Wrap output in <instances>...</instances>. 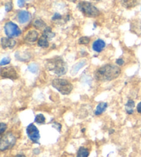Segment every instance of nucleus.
I'll list each match as a JSON object with an SVG mask.
<instances>
[{
	"label": "nucleus",
	"instance_id": "nucleus-1",
	"mask_svg": "<svg viewBox=\"0 0 141 157\" xmlns=\"http://www.w3.org/2000/svg\"><path fill=\"white\" fill-rule=\"evenodd\" d=\"M121 73V70L118 66L113 64H107L96 70L95 77L99 81H109L117 79Z\"/></svg>",
	"mask_w": 141,
	"mask_h": 157
},
{
	"label": "nucleus",
	"instance_id": "nucleus-2",
	"mask_svg": "<svg viewBox=\"0 0 141 157\" xmlns=\"http://www.w3.org/2000/svg\"><path fill=\"white\" fill-rule=\"evenodd\" d=\"M46 67L50 71H52L58 76H61L68 72V65L61 57H55L48 59L46 63Z\"/></svg>",
	"mask_w": 141,
	"mask_h": 157
},
{
	"label": "nucleus",
	"instance_id": "nucleus-3",
	"mask_svg": "<svg viewBox=\"0 0 141 157\" xmlns=\"http://www.w3.org/2000/svg\"><path fill=\"white\" fill-rule=\"evenodd\" d=\"M78 9L83 15L87 17H95L100 14V11L92 4L87 2H81L77 5Z\"/></svg>",
	"mask_w": 141,
	"mask_h": 157
},
{
	"label": "nucleus",
	"instance_id": "nucleus-4",
	"mask_svg": "<svg viewBox=\"0 0 141 157\" xmlns=\"http://www.w3.org/2000/svg\"><path fill=\"white\" fill-rule=\"evenodd\" d=\"M52 85L63 95L70 94L73 89V85L64 79H54L52 82Z\"/></svg>",
	"mask_w": 141,
	"mask_h": 157
},
{
	"label": "nucleus",
	"instance_id": "nucleus-5",
	"mask_svg": "<svg viewBox=\"0 0 141 157\" xmlns=\"http://www.w3.org/2000/svg\"><path fill=\"white\" fill-rule=\"evenodd\" d=\"M16 140L15 136L12 133L8 132L2 137L0 141V150L3 151L13 148L15 144Z\"/></svg>",
	"mask_w": 141,
	"mask_h": 157
},
{
	"label": "nucleus",
	"instance_id": "nucleus-6",
	"mask_svg": "<svg viewBox=\"0 0 141 157\" xmlns=\"http://www.w3.org/2000/svg\"><path fill=\"white\" fill-rule=\"evenodd\" d=\"M4 31L8 37H15L21 35V31L17 24L12 21H8L4 26Z\"/></svg>",
	"mask_w": 141,
	"mask_h": 157
},
{
	"label": "nucleus",
	"instance_id": "nucleus-7",
	"mask_svg": "<svg viewBox=\"0 0 141 157\" xmlns=\"http://www.w3.org/2000/svg\"><path fill=\"white\" fill-rule=\"evenodd\" d=\"M0 74L2 79H9L11 80H16L19 78V74L15 68L13 66H8L1 68Z\"/></svg>",
	"mask_w": 141,
	"mask_h": 157
},
{
	"label": "nucleus",
	"instance_id": "nucleus-8",
	"mask_svg": "<svg viewBox=\"0 0 141 157\" xmlns=\"http://www.w3.org/2000/svg\"><path fill=\"white\" fill-rule=\"evenodd\" d=\"M27 135L32 142L39 144L40 134L38 129L33 123H30L26 128Z\"/></svg>",
	"mask_w": 141,
	"mask_h": 157
},
{
	"label": "nucleus",
	"instance_id": "nucleus-9",
	"mask_svg": "<svg viewBox=\"0 0 141 157\" xmlns=\"http://www.w3.org/2000/svg\"><path fill=\"white\" fill-rule=\"evenodd\" d=\"M16 41L10 37H2L1 39V45L4 49L10 48L12 49L15 46Z\"/></svg>",
	"mask_w": 141,
	"mask_h": 157
},
{
	"label": "nucleus",
	"instance_id": "nucleus-10",
	"mask_svg": "<svg viewBox=\"0 0 141 157\" xmlns=\"http://www.w3.org/2000/svg\"><path fill=\"white\" fill-rule=\"evenodd\" d=\"M29 13L26 10H20L17 14V19L20 24H25L30 20Z\"/></svg>",
	"mask_w": 141,
	"mask_h": 157
},
{
	"label": "nucleus",
	"instance_id": "nucleus-11",
	"mask_svg": "<svg viewBox=\"0 0 141 157\" xmlns=\"http://www.w3.org/2000/svg\"><path fill=\"white\" fill-rule=\"evenodd\" d=\"M38 36L39 33L36 30H30L26 35V36H25V40L28 41V42H35V41L37 40Z\"/></svg>",
	"mask_w": 141,
	"mask_h": 157
},
{
	"label": "nucleus",
	"instance_id": "nucleus-12",
	"mask_svg": "<svg viewBox=\"0 0 141 157\" xmlns=\"http://www.w3.org/2000/svg\"><path fill=\"white\" fill-rule=\"evenodd\" d=\"M105 47H106V42L102 39L96 40L92 44V49L97 52H101Z\"/></svg>",
	"mask_w": 141,
	"mask_h": 157
},
{
	"label": "nucleus",
	"instance_id": "nucleus-13",
	"mask_svg": "<svg viewBox=\"0 0 141 157\" xmlns=\"http://www.w3.org/2000/svg\"><path fill=\"white\" fill-rule=\"evenodd\" d=\"M87 63V62L85 60H83V61H81V62H79L78 63H76V64H74L73 65L72 68L71 70V74L72 75H76V74H77V73L79 71V70L81 68H82L83 67H84V66L86 65Z\"/></svg>",
	"mask_w": 141,
	"mask_h": 157
},
{
	"label": "nucleus",
	"instance_id": "nucleus-14",
	"mask_svg": "<svg viewBox=\"0 0 141 157\" xmlns=\"http://www.w3.org/2000/svg\"><path fill=\"white\" fill-rule=\"evenodd\" d=\"M107 107V103H106V102H101V103L98 105L97 107H96V109L95 112V115L98 116L103 114V113L106 111Z\"/></svg>",
	"mask_w": 141,
	"mask_h": 157
},
{
	"label": "nucleus",
	"instance_id": "nucleus-15",
	"mask_svg": "<svg viewBox=\"0 0 141 157\" xmlns=\"http://www.w3.org/2000/svg\"><path fill=\"white\" fill-rule=\"evenodd\" d=\"M140 0H123V5L126 8H132L139 4Z\"/></svg>",
	"mask_w": 141,
	"mask_h": 157
},
{
	"label": "nucleus",
	"instance_id": "nucleus-16",
	"mask_svg": "<svg viewBox=\"0 0 141 157\" xmlns=\"http://www.w3.org/2000/svg\"><path fill=\"white\" fill-rule=\"evenodd\" d=\"M38 46L43 48H47L49 47V42L48 39H47L45 36L42 35L41 37L39 39L38 41Z\"/></svg>",
	"mask_w": 141,
	"mask_h": 157
},
{
	"label": "nucleus",
	"instance_id": "nucleus-17",
	"mask_svg": "<svg viewBox=\"0 0 141 157\" xmlns=\"http://www.w3.org/2000/svg\"><path fill=\"white\" fill-rule=\"evenodd\" d=\"M135 106V103L133 100L129 99L128 101L127 102L125 105V110L126 112L129 114H132L134 113V107Z\"/></svg>",
	"mask_w": 141,
	"mask_h": 157
},
{
	"label": "nucleus",
	"instance_id": "nucleus-18",
	"mask_svg": "<svg viewBox=\"0 0 141 157\" xmlns=\"http://www.w3.org/2000/svg\"><path fill=\"white\" fill-rule=\"evenodd\" d=\"M43 35L48 39H51L55 37V33L52 31V28L50 27L47 26L46 28L43 30Z\"/></svg>",
	"mask_w": 141,
	"mask_h": 157
},
{
	"label": "nucleus",
	"instance_id": "nucleus-19",
	"mask_svg": "<svg viewBox=\"0 0 141 157\" xmlns=\"http://www.w3.org/2000/svg\"><path fill=\"white\" fill-rule=\"evenodd\" d=\"M88 156H89V151L84 147H81L77 151L76 157H88Z\"/></svg>",
	"mask_w": 141,
	"mask_h": 157
},
{
	"label": "nucleus",
	"instance_id": "nucleus-20",
	"mask_svg": "<svg viewBox=\"0 0 141 157\" xmlns=\"http://www.w3.org/2000/svg\"><path fill=\"white\" fill-rule=\"evenodd\" d=\"M34 26L37 29H41V28H46L47 27L46 24L41 19H37L34 22Z\"/></svg>",
	"mask_w": 141,
	"mask_h": 157
},
{
	"label": "nucleus",
	"instance_id": "nucleus-21",
	"mask_svg": "<svg viewBox=\"0 0 141 157\" xmlns=\"http://www.w3.org/2000/svg\"><path fill=\"white\" fill-rule=\"evenodd\" d=\"M28 70L30 72V73H37L38 72L39 70V66L37 64V63H31V64H30L28 65Z\"/></svg>",
	"mask_w": 141,
	"mask_h": 157
},
{
	"label": "nucleus",
	"instance_id": "nucleus-22",
	"mask_svg": "<svg viewBox=\"0 0 141 157\" xmlns=\"http://www.w3.org/2000/svg\"><path fill=\"white\" fill-rule=\"evenodd\" d=\"M35 121L36 123H37L39 124H43V123H45L46 118L42 114H37V116H36Z\"/></svg>",
	"mask_w": 141,
	"mask_h": 157
},
{
	"label": "nucleus",
	"instance_id": "nucleus-23",
	"mask_svg": "<svg viewBox=\"0 0 141 157\" xmlns=\"http://www.w3.org/2000/svg\"><path fill=\"white\" fill-rule=\"evenodd\" d=\"M90 41V38L87 37H82L79 39V44H88Z\"/></svg>",
	"mask_w": 141,
	"mask_h": 157
},
{
	"label": "nucleus",
	"instance_id": "nucleus-24",
	"mask_svg": "<svg viewBox=\"0 0 141 157\" xmlns=\"http://www.w3.org/2000/svg\"><path fill=\"white\" fill-rule=\"evenodd\" d=\"M5 9L6 12H10L13 9V3L8 2L5 4Z\"/></svg>",
	"mask_w": 141,
	"mask_h": 157
},
{
	"label": "nucleus",
	"instance_id": "nucleus-25",
	"mask_svg": "<svg viewBox=\"0 0 141 157\" xmlns=\"http://www.w3.org/2000/svg\"><path fill=\"white\" fill-rule=\"evenodd\" d=\"M10 58L9 57H5L1 61V63H0V65H7L8 63H10Z\"/></svg>",
	"mask_w": 141,
	"mask_h": 157
},
{
	"label": "nucleus",
	"instance_id": "nucleus-26",
	"mask_svg": "<svg viewBox=\"0 0 141 157\" xmlns=\"http://www.w3.org/2000/svg\"><path fill=\"white\" fill-rule=\"evenodd\" d=\"M7 128L6 124L4 123H1V128H0V134H2L6 131V129Z\"/></svg>",
	"mask_w": 141,
	"mask_h": 157
},
{
	"label": "nucleus",
	"instance_id": "nucleus-27",
	"mask_svg": "<svg viewBox=\"0 0 141 157\" xmlns=\"http://www.w3.org/2000/svg\"><path fill=\"white\" fill-rule=\"evenodd\" d=\"M52 127H53V128H54L56 129H57L59 132H60L61 129V124L59 123H56V122L54 123L53 124H52Z\"/></svg>",
	"mask_w": 141,
	"mask_h": 157
},
{
	"label": "nucleus",
	"instance_id": "nucleus-28",
	"mask_svg": "<svg viewBox=\"0 0 141 157\" xmlns=\"http://www.w3.org/2000/svg\"><path fill=\"white\" fill-rule=\"evenodd\" d=\"M61 18H62V17H61V15H60V14L55 13L54 15V16L52 17V19L53 21H57V20H59V19H61Z\"/></svg>",
	"mask_w": 141,
	"mask_h": 157
},
{
	"label": "nucleus",
	"instance_id": "nucleus-29",
	"mask_svg": "<svg viewBox=\"0 0 141 157\" xmlns=\"http://www.w3.org/2000/svg\"><path fill=\"white\" fill-rule=\"evenodd\" d=\"M116 63H117V64L118 65H123L124 63H125V62H124V60L123 59H118Z\"/></svg>",
	"mask_w": 141,
	"mask_h": 157
},
{
	"label": "nucleus",
	"instance_id": "nucleus-30",
	"mask_svg": "<svg viewBox=\"0 0 141 157\" xmlns=\"http://www.w3.org/2000/svg\"><path fill=\"white\" fill-rule=\"evenodd\" d=\"M17 4L19 6V7H20V8L24 7V4H25V0H18Z\"/></svg>",
	"mask_w": 141,
	"mask_h": 157
},
{
	"label": "nucleus",
	"instance_id": "nucleus-31",
	"mask_svg": "<svg viewBox=\"0 0 141 157\" xmlns=\"http://www.w3.org/2000/svg\"><path fill=\"white\" fill-rule=\"evenodd\" d=\"M137 111H138V112L140 113V114H141V102H140V103L138 104Z\"/></svg>",
	"mask_w": 141,
	"mask_h": 157
},
{
	"label": "nucleus",
	"instance_id": "nucleus-32",
	"mask_svg": "<svg viewBox=\"0 0 141 157\" xmlns=\"http://www.w3.org/2000/svg\"><path fill=\"white\" fill-rule=\"evenodd\" d=\"M33 153L35 154H39L40 153V150H39V149L36 148V149H35L34 150H33Z\"/></svg>",
	"mask_w": 141,
	"mask_h": 157
},
{
	"label": "nucleus",
	"instance_id": "nucleus-33",
	"mask_svg": "<svg viewBox=\"0 0 141 157\" xmlns=\"http://www.w3.org/2000/svg\"><path fill=\"white\" fill-rule=\"evenodd\" d=\"M15 157H26L24 154H17V155H16Z\"/></svg>",
	"mask_w": 141,
	"mask_h": 157
},
{
	"label": "nucleus",
	"instance_id": "nucleus-34",
	"mask_svg": "<svg viewBox=\"0 0 141 157\" xmlns=\"http://www.w3.org/2000/svg\"><path fill=\"white\" fill-rule=\"evenodd\" d=\"M69 1H71V2H75L76 0H69Z\"/></svg>",
	"mask_w": 141,
	"mask_h": 157
}]
</instances>
